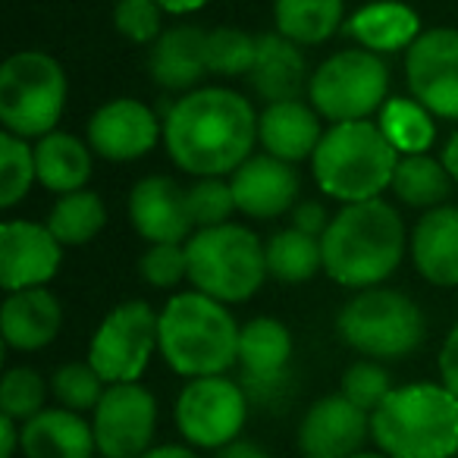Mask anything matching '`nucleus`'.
<instances>
[{
  "label": "nucleus",
  "mask_w": 458,
  "mask_h": 458,
  "mask_svg": "<svg viewBox=\"0 0 458 458\" xmlns=\"http://www.w3.org/2000/svg\"><path fill=\"white\" fill-rule=\"evenodd\" d=\"M258 114L249 98L229 89H195L179 98L164 120V145L182 173L223 179L251 157Z\"/></svg>",
  "instance_id": "nucleus-1"
},
{
  "label": "nucleus",
  "mask_w": 458,
  "mask_h": 458,
  "mask_svg": "<svg viewBox=\"0 0 458 458\" xmlns=\"http://www.w3.org/2000/svg\"><path fill=\"white\" fill-rule=\"evenodd\" d=\"M324 270L345 289H374L399 270L405 255V226L393 204H345L320 236Z\"/></svg>",
  "instance_id": "nucleus-2"
},
{
  "label": "nucleus",
  "mask_w": 458,
  "mask_h": 458,
  "mask_svg": "<svg viewBox=\"0 0 458 458\" xmlns=\"http://www.w3.org/2000/svg\"><path fill=\"white\" fill-rule=\"evenodd\" d=\"M239 333L223 301L204 293H179L160 311L157 352L185 380L220 377L239 361Z\"/></svg>",
  "instance_id": "nucleus-3"
},
{
  "label": "nucleus",
  "mask_w": 458,
  "mask_h": 458,
  "mask_svg": "<svg viewBox=\"0 0 458 458\" xmlns=\"http://www.w3.org/2000/svg\"><path fill=\"white\" fill-rule=\"evenodd\" d=\"M370 439L389 458H452L458 399L443 383H405L370 414Z\"/></svg>",
  "instance_id": "nucleus-4"
},
{
  "label": "nucleus",
  "mask_w": 458,
  "mask_h": 458,
  "mask_svg": "<svg viewBox=\"0 0 458 458\" xmlns=\"http://www.w3.org/2000/svg\"><path fill=\"white\" fill-rule=\"evenodd\" d=\"M402 154L386 141L370 120L333 123L311 157L320 191L343 204H361L380 198L393 185Z\"/></svg>",
  "instance_id": "nucleus-5"
},
{
  "label": "nucleus",
  "mask_w": 458,
  "mask_h": 458,
  "mask_svg": "<svg viewBox=\"0 0 458 458\" xmlns=\"http://www.w3.org/2000/svg\"><path fill=\"white\" fill-rule=\"evenodd\" d=\"M189 255V283L223 305L249 301L261 289L267 274V255L261 239L249 226L220 223L198 229L185 242Z\"/></svg>",
  "instance_id": "nucleus-6"
},
{
  "label": "nucleus",
  "mask_w": 458,
  "mask_h": 458,
  "mask_svg": "<svg viewBox=\"0 0 458 458\" xmlns=\"http://www.w3.org/2000/svg\"><path fill=\"white\" fill-rule=\"evenodd\" d=\"M66 72L51 54L20 51L0 66V123L20 139L57 132L66 107Z\"/></svg>",
  "instance_id": "nucleus-7"
},
{
  "label": "nucleus",
  "mask_w": 458,
  "mask_h": 458,
  "mask_svg": "<svg viewBox=\"0 0 458 458\" xmlns=\"http://www.w3.org/2000/svg\"><path fill=\"white\" fill-rule=\"evenodd\" d=\"M336 333L345 345L374 361L405 358L424 343L427 324L420 308L395 289H361L343 305L336 318Z\"/></svg>",
  "instance_id": "nucleus-8"
},
{
  "label": "nucleus",
  "mask_w": 458,
  "mask_h": 458,
  "mask_svg": "<svg viewBox=\"0 0 458 458\" xmlns=\"http://www.w3.org/2000/svg\"><path fill=\"white\" fill-rule=\"evenodd\" d=\"M308 98L330 123L370 120L389 101V66L364 47L336 51L311 72Z\"/></svg>",
  "instance_id": "nucleus-9"
},
{
  "label": "nucleus",
  "mask_w": 458,
  "mask_h": 458,
  "mask_svg": "<svg viewBox=\"0 0 458 458\" xmlns=\"http://www.w3.org/2000/svg\"><path fill=\"white\" fill-rule=\"evenodd\" d=\"M249 395L242 383L220 377H198L176 395V427L191 449H223L236 443L249 420Z\"/></svg>",
  "instance_id": "nucleus-10"
},
{
  "label": "nucleus",
  "mask_w": 458,
  "mask_h": 458,
  "mask_svg": "<svg viewBox=\"0 0 458 458\" xmlns=\"http://www.w3.org/2000/svg\"><path fill=\"white\" fill-rule=\"evenodd\" d=\"M157 324L160 314L139 299L123 301L101 320L89 345V364L107 386L139 383L157 349Z\"/></svg>",
  "instance_id": "nucleus-11"
},
{
  "label": "nucleus",
  "mask_w": 458,
  "mask_h": 458,
  "mask_svg": "<svg viewBox=\"0 0 458 458\" xmlns=\"http://www.w3.org/2000/svg\"><path fill=\"white\" fill-rule=\"evenodd\" d=\"M239 383L251 405L280 408L293 389V333L276 318H255L239 333Z\"/></svg>",
  "instance_id": "nucleus-12"
},
{
  "label": "nucleus",
  "mask_w": 458,
  "mask_h": 458,
  "mask_svg": "<svg viewBox=\"0 0 458 458\" xmlns=\"http://www.w3.org/2000/svg\"><path fill=\"white\" fill-rule=\"evenodd\" d=\"M101 458H141L154 449L157 399L141 383H114L91 411Z\"/></svg>",
  "instance_id": "nucleus-13"
},
{
  "label": "nucleus",
  "mask_w": 458,
  "mask_h": 458,
  "mask_svg": "<svg viewBox=\"0 0 458 458\" xmlns=\"http://www.w3.org/2000/svg\"><path fill=\"white\" fill-rule=\"evenodd\" d=\"M411 98L439 120H458V29H427L405 51Z\"/></svg>",
  "instance_id": "nucleus-14"
},
{
  "label": "nucleus",
  "mask_w": 458,
  "mask_h": 458,
  "mask_svg": "<svg viewBox=\"0 0 458 458\" xmlns=\"http://www.w3.org/2000/svg\"><path fill=\"white\" fill-rule=\"evenodd\" d=\"M64 261V245L47 223L7 220L0 226V286L7 293L38 289L54 280Z\"/></svg>",
  "instance_id": "nucleus-15"
},
{
  "label": "nucleus",
  "mask_w": 458,
  "mask_h": 458,
  "mask_svg": "<svg viewBox=\"0 0 458 458\" xmlns=\"http://www.w3.org/2000/svg\"><path fill=\"white\" fill-rule=\"evenodd\" d=\"M370 439V414L352 405L343 393L324 395L305 411L299 424L301 458H352Z\"/></svg>",
  "instance_id": "nucleus-16"
},
{
  "label": "nucleus",
  "mask_w": 458,
  "mask_h": 458,
  "mask_svg": "<svg viewBox=\"0 0 458 458\" xmlns=\"http://www.w3.org/2000/svg\"><path fill=\"white\" fill-rule=\"evenodd\" d=\"M160 135L164 129L154 110L135 98H114L98 107L89 120V148L114 164L145 157Z\"/></svg>",
  "instance_id": "nucleus-17"
},
{
  "label": "nucleus",
  "mask_w": 458,
  "mask_h": 458,
  "mask_svg": "<svg viewBox=\"0 0 458 458\" xmlns=\"http://www.w3.org/2000/svg\"><path fill=\"white\" fill-rule=\"evenodd\" d=\"M129 220L145 242H179L191 233L189 189L170 176H145L129 191Z\"/></svg>",
  "instance_id": "nucleus-18"
},
{
  "label": "nucleus",
  "mask_w": 458,
  "mask_h": 458,
  "mask_svg": "<svg viewBox=\"0 0 458 458\" xmlns=\"http://www.w3.org/2000/svg\"><path fill=\"white\" fill-rule=\"evenodd\" d=\"M299 173L293 164L274 154H251L233 176L229 189L236 198V210L255 220H274L299 201Z\"/></svg>",
  "instance_id": "nucleus-19"
},
{
  "label": "nucleus",
  "mask_w": 458,
  "mask_h": 458,
  "mask_svg": "<svg viewBox=\"0 0 458 458\" xmlns=\"http://www.w3.org/2000/svg\"><path fill=\"white\" fill-rule=\"evenodd\" d=\"M64 327V308L57 295L47 293L45 286L22 289V293H7L4 308H0V333L4 343L16 352H41L57 339Z\"/></svg>",
  "instance_id": "nucleus-20"
},
{
  "label": "nucleus",
  "mask_w": 458,
  "mask_h": 458,
  "mask_svg": "<svg viewBox=\"0 0 458 458\" xmlns=\"http://www.w3.org/2000/svg\"><path fill=\"white\" fill-rule=\"evenodd\" d=\"M245 79L258 98H264L267 104H280L299 101L301 91H308L311 72H308V60L295 41L283 38L280 32H270L258 38L255 64Z\"/></svg>",
  "instance_id": "nucleus-21"
},
{
  "label": "nucleus",
  "mask_w": 458,
  "mask_h": 458,
  "mask_svg": "<svg viewBox=\"0 0 458 458\" xmlns=\"http://www.w3.org/2000/svg\"><path fill=\"white\" fill-rule=\"evenodd\" d=\"M411 258L433 286H458V208L443 204L414 223Z\"/></svg>",
  "instance_id": "nucleus-22"
},
{
  "label": "nucleus",
  "mask_w": 458,
  "mask_h": 458,
  "mask_svg": "<svg viewBox=\"0 0 458 458\" xmlns=\"http://www.w3.org/2000/svg\"><path fill=\"white\" fill-rule=\"evenodd\" d=\"M204 38L208 32L198 26H173L151 45L148 76L164 91H195L208 76L204 66Z\"/></svg>",
  "instance_id": "nucleus-23"
},
{
  "label": "nucleus",
  "mask_w": 458,
  "mask_h": 458,
  "mask_svg": "<svg viewBox=\"0 0 458 458\" xmlns=\"http://www.w3.org/2000/svg\"><path fill=\"white\" fill-rule=\"evenodd\" d=\"M320 139H324L320 114L301 101L267 104L258 116V141L264 145V151L286 164L314 157Z\"/></svg>",
  "instance_id": "nucleus-24"
},
{
  "label": "nucleus",
  "mask_w": 458,
  "mask_h": 458,
  "mask_svg": "<svg viewBox=\"0 0 458 458\" xmlns=\"http://www.w3.org/2000/svg\"><path fill=\"white\" fill-rule=\"evenodd\" d=\"M98 443L91 424L70 408H45L22 424L26 458H95Z\"/></svg>",
  "instance_id": "nucleus-25"
},
{
  "label": "nucleus",
  "mask_w": 458,
  "mask_h": 458,
  "mask_svg": "<svg viewBox=\"0 0 458 458\" xmlns=\"http://www.w3.org/2000/svg\"><path fill=\"white\" fill-rule=\"evenodd\" d=\"M345 32L370 54H395L408 51L420 38V20L402 0H377L368 7L355 10L345 22Z\"/></svg>",
  "instance_id": "nucleus-26"
},
{
  "label": "nucleus",
  "mask_w": 458,
  "mask_h": 458,
  "mask_svg": "<svg viewBox=\"0 0 458 458\" xmlns=\"http://www.w3.org/2000/svg\"><path fill=\"white\" fill-rule=\"evenodd\" d=\"M35 170L47 191H82L91 176V151L70 132H51L35 145Z\"/></svg>",
  "instance_id": "nucleus-27"
},
{
  "label": "nucleus",
  "mask_w": 458,
  "mask_h": 458,
  "mask_svg": "<svg viewBox=\"0 0 458 458\" xmlns=\"http://www.w3.org/2000/svg\"><path fill=\"white\" fill-rule=\"evenodd\" d=\"M345 20L343 0H274V22L295 45H324Z\"/></svg>",
  "instance_id": "nucleus-28"
},
{
  "label": "nucleus",
  "mask_w": 458,
  "mask_h": 458,
  "mask_svg": "<svg viewBox=\"0 0 458 458\" xmlns=\"http://www.w3.org/2000/svg\"><path fill=\"white\" fill-rule=\"evenodd\" d=\"M267 274L280 283H308L324 270V245L318 236H308L301 229H280L264 245Z\"/></svg>",
  "instance_id": "nucleus-29"
},
{
  "label": "nucleus",
  "mask_w": 458,
  "mask_h": 458,
  "mask_svg": "<svg viewBox=\"0 0 458 458\" xmlns=\"http://www.w3.org/2000/svg\"><path fill=\"white\" fill-rule=\"evenodd\" d=\"M389 189L408 208L433 210V208H443V201L449 198L452 176L445 173L443 160H433L430 154H408L395 166V176Z\"/></svg>",
  "instance_id": "nucleus-30"
},
{
  "label": "nucleus",
  "mask_w": 458,
  "mask_h": 458,
  "mask_svg": "<svg viewBox=\"0 0 458 458\" xmlns=\"http://www.w3.org/2000/svg\"><path fill=\"white\" fill-rule=\"evenodd\" d=\"M377 126L386 135V141L402 154H427V148L437 139L433 114L420 107L414 98H389L377 114Z\"/></svg>",
  "instance_id": "nucleus-31"
},
{
  "label": "nucleus",
  "mask_w": 458,
  "mask_h": 458,
  "mask_svg": "<svg viewBox=\"0 0 458 458\" xmlns=\"http://www.w3.org/2000/svg\"><path fill=\"white\" fill-rule=\"evenodd\" d=\"M107 223V208L95 191H70L60 195L47 214V229L60 245H85L98 236Z\"/></svg>",
  "instance_id": "nucleus-32"
},
{
  "label": "nucleus",
  "mask_w": 458,
  "mask_h": 458,
  "mask_svg": "<svg viewBox=\"0 0 458 458\" xmlns=\"http://www.w3.org/2000/svg\"><path fill=\"white\" fill-rule=\"evenodd\" d=\"M258 54V38H251L242 29H210L204 38V66L208 76H249Z\"/></svg>",
  "instance_id": "nucleus-33"
},
{
  "label": "nucleus",
  "mask_w": 458,
  "mask_h": 458,
  "mask_svg": "<svg viewBox=\"0 0 458 458\" xmlns=\"http://www.w3.org/2000/svg\"><path fill=\"white\" fill-rule=\"evenodd\" d=\"M38 182L35 170V148L13 132L0 135V208H13Z\"/></svg>",
  "instance_id": "nucleus-34"
},
{
  "label": "nucleus",
  "mask_w": 458,
  "mask_h": 458,
  "mask_svg": "<svg viewBox=\"0 0 458 458\" xmlns=\"http://www.w3.org/2000/svg\"><path fill=\"white\" fill-rule=\"evenodd\" d=\"M51 393L57 395L60 408H70V411L82 414V411H95L101 395L107 393V383L101 380V374L89 361H66L54 370Z\"/></svg>",
  "instance_id": "nucleus-35"
},
{
  "label": "nucleus",
  "mask_w": 458,
  "mask_h": 458,
  "mask_svg": "<svg viewBox=\"0 0 458 458\" xmlns=\"http://www.w3.org/2000/svg\"><path fill=\"white\" fill-rule=\"evenodd\" d=\"M45 402H47V383L38 370L10 368L4 374V383H0V414L26 424L35 414L45 411Z\"/></svg>",
  "instance_id": "nucleus-36"
},
{
  "label": "nucleus",
  "mask_w": 458,
  "mask_h": 458,
  "mask_svg": "<svg viewBox=\"0 0 458 458\" xmlns=\"http://www.w3.org/2000/svg\"><path fill=\"white\" fill-rule=\"evenodd\" d=\"M393 389L395 386H393L389 370L383 368L380 361H374V358H364V361L349 364L343 374V383H339V393H343L352 405H358L368 414H374L377 408L386 402V395L393 393Z\"/></svg>",
  "instance_id": "nucleus-37"
},
{
  "label": "nucleus",
  "mask_w": 458,
  "mask_h": 458,
  "mask_svg": "<svg viewBox=\"0 0 458 458\" xmlns=\"http://www.w3.org/2000/svg\"><path fill=\"white\" fill-rule=\"evenodd\" d=\"M139 274L148 286L154 289H173L182 280H189V255H185V245L179 242H160L141 255Z\"/></svg>",
  "instance_id": "nucleus-38"
},
{
  "label": "nucleus",
  "mask_w": 458,
  "mask_h": 458,
  "mask_svg": "<svg viewBox=\"0 0 458 458\" xmlns=\"http://www.w3.org/2000/svg\"><path fill=\"white\" fill-rule=\"evenodd\" d=\"M189 208L195 226L208 229L229 223V214L236 210V198H233L229 182H223V179H198L189 189Z\"/></svg>",
  "instance_id": "nucleus-39"
},
{
  "label": "nucleus",
  "mask_w": 458,
  "mask_h": 458,
  "mask_svg": "<svg viewBox=\"0 0 458 458\" xmlns=\"http://www.w3.org/2000/svg\"><path fill=\"white\" fill-rule=\"evenodd\" d=\"M160 4L157 0H116L114 26L132 45H154L160 38Z\"/></svg>",
  "instance_id": "nucleus-40"
},
{
  "label": "nucleus",
  "mask_w": 458,
  "mask_h": 458,
  "mask_svg": "<svg viewBox=\"0 0 458 458\" xmlns=\"http://www.w3.org/2000/svg\"><path fill=\"white\" fill-rule=\"evenodd\" d=\"M437 368H439V383H443V386L458 399V324L452 327L449 336L443 339Z\"/></svg>",
  "instance_id": "nucleus-41"
},
{
  "label": "nucleus",
  "mask_w": 458,
  "mask_h": 458,
  "mask_svg": "<svg viewBox=\"0 0 458 458\" xmlns=\"http://www.w3.org/2000/svg\"><path fill=\"white\" fill-rule=\"evenodd\" d=\"M293 226L308 233V236H324L327 226H330V216H327L324 204L320 201H301L293 208Z\"/></svg>",
  "instance_id": "nucleus-42"
},
{
  "label": "nucleus",
  "mask_w": 458,
  "mask_h": 458,
  "mask_svg": "<svg viewBox=\"0 0 458 458\" xmlns=\"http://www.w3.org/2000/svg\"><path fill=\"white\" fill-rule=\"evenodd\" d=\"M16 449H22V424L0 414V458H13Z\"/></svg>",
  "instance_id": "nucleus-43"
},
{
  "label": "nucleus",
  "mask_w": 458,
  "mask_h": 458,
  "mask_svg": "<svg viewBox=\"0 0 458 458\" xmlns=\"http://www.w3.org/2000/svg\"><path fill=\"white\" fill-rule=\"evenodd\" d=\"M214 458H270V455L258 443H251V439H236V443L216 449Z\"/></svg>",
  "instance_id": "nucleus-44"
},
{
  "label": "nucleus",
  "mask_w": 458,
  "mask_h": 458,
  "mask_svg": "<svg viewBox=\"0 0 458 458\" xmlns=\"http://www.w3.org/2000/svg\"><path fill=\"white\" fill-rule=\"evenodd\" d=\"M141 458H201L191 445H176V443H166V445H154L151 452H145Z\"/></svg>",
  "instance_id": "nucleus-45"
},
{
  "label": "nucleus",
  "mask_w": 458,
  "mask_h": 458,
  "mask_svg": "<svg viewBox=\"0 0 458 458\" xmlns=\"http://www.w3.org/2000/svg\"><path fill=\"white\" fill-rule=\"evenodd\" d=\"M157 4H160V10H164V13L189 16V13H195V10L208 7L210 0H157Z\"/></svg>",
  "instance_id": "nucleus-46"
},
{
  "label": "nucleus",
  "mask_w": 458,
  "mask_h": 458,
  "mask_svg": "<svg viewBox=\"0 0 458 458\" xmlns=\"http://www.w3.org/2000/svg\"><path fill=\"white\" fill-rule=\"evenodd\" d=\"M439 160H443V166H445V173L452 176V182H458V132H452V139L445 141Z\"/></svg>",
  "instance_id": "nucleus-47"
},
{
  "label": "nucleus",
  "mask_w": 458,
  "mask_h": 458,
  "mask_svg": "<svg viewBox=\"0 0 458 458\" xmlns=\"http://www.w3.org/2000/svg\"><path fill=\"white\" fill-rule=\"evenodd\" d=\"M352 458H389V455H383V452L377 449V452H358V455H352Z\"/></svg>",
  "instance_id": "nucleus-48"
}]
</instances>
